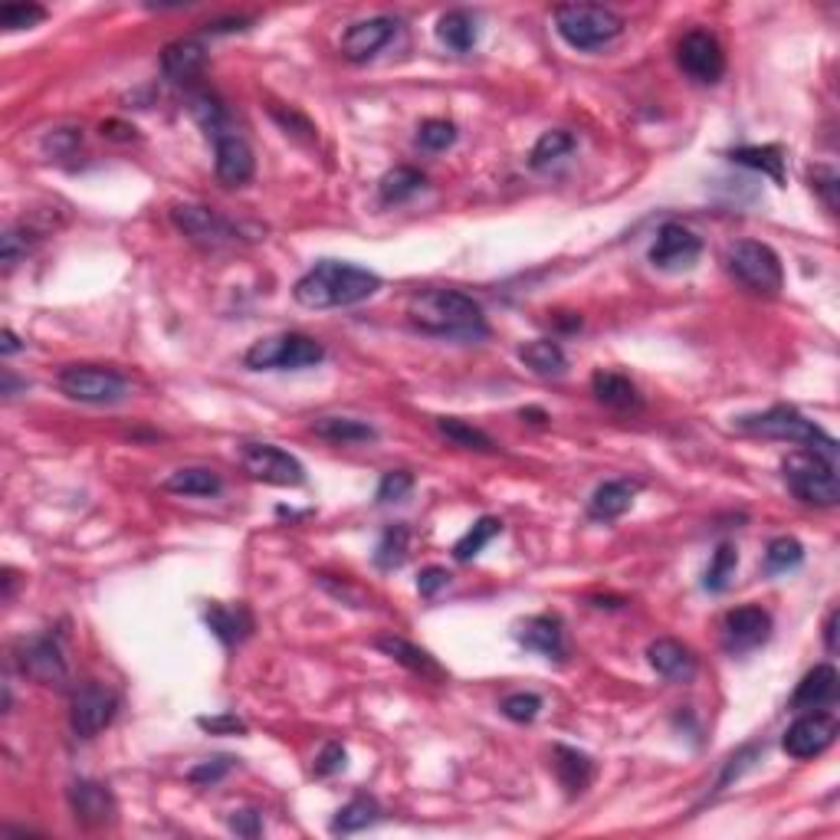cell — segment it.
<instances>
[{
	"label": "cell",
	"mask_w": 840,
	"mask_h": 840,
	"mask_svg": "<svg viewBox=\"0 0 840 840\" xmlns=\"http://www.w3.org/2000/svg\"><path fill=\"white\" fill-rule=\"evenodd\" d=\"M200 729L207 732H220V735H236V732H246V722H240L236 716H200L197 719Z\"/></svg>",
	"instance_id": "52"
},
{
	"label": "cell",
	"mask_w": 840,
	"mask_h": 840,
	"mask_svg": "<svg viewBox=\"0 0 840 840\" xmlns=\"http://www.w3.org/2000/svg\"><path fill=\"white\" fill-rule=\"evenodd\" d=\"M57 385L80 404H119L129 398L125 375L106 365H66L57 375Z\"/></svg>",
	"instance_id": "8"
},
{
	"label": "cell",
	"mask_w": 840,
	"mask_h": 840,
	"mask_svg": "<svg viewBox=\"0 0 840 840\" xmlns=\"http://www.w3.org/2000/svg\"><path fill=\"white\" fill-rule=\"evenodd\" d=\"M801 562H804V548H801L798 538L778 535V538L768 541V548H765V572L768 575H788V572L801 569Z\"/></svg>",
	"instance_id": "36"
},
{
	"label": "cell",
	"mask_w": 840,
	"mask_h": 840,
	"mask_svg": "<svg viewBox=\"0 0 840 840\" xmlns=\"http://www.w3.org/2000/svg\"><path fill=\"white\" fill-rule=\"evenodd\" d=\"M37 240H40V236H37V230H31V227H27V220H24V223L8 227V230H4V236H0V249H4V266H8V269H14V266L31 253V246H34Z\"/></svg>",
	"instance_id": "42"
},
{
	"label": "cell",
	"mask_w": 840,
	"mask_h": 840,
	"mask_svg": "<svg viewBox=\"0 0 840 840\" xmlns=\"http://www.w3.org/2000/svg\"><path fill=\"white\" fill-rule=\"evenodd\" d=\"M424 184H427V178H424L417 168L401 165V168H394V171H388V174L381 178L378 191H381V200H385V204H404V200H411L414 194H421Z\"/></svg>",
	"instance_id": "34"
},
{
	"label": "cell",
	"mask_w": 840,
	"mask_h": 840,
	"mask_svg": "<svg viewBox=\"0 0 840 840\" xmlns=\"http://www.w3.org/2000/svg\"><path fill=\"white\" fill-rule=\"evenodd\" d=\"M240 463L253 479L269 483V486H303L306 483V466L276 443H243Z\"/></svg>",
	"instance_id": "11"
},
{
	"label": "cell",
	"mask_w": 840,
	"mask_h": 840,
	"mask_svg": "<svg viewBox=\"0 0 840 840\" xmlns=\"http://www.w3.org/2000/svg\"><path fill=\"white\" fill-rule=\"evenodd\" d=\"M437 430L447 440H453L456 447H466V450H476V453H492L496 450V443H492V437L486 430H479V427H473V424H466L460 417H440Z\"/></svg>",
	"instance_id": "39"
},
{
	"label": "cell",
	"mask_w": 840,
	"mask_h": 840,
	"mask_svg": "<svg viewBox=\"0 0 840 840\" xmlns=\"http://www.w3.org/2000/svg\"><path fill=\"white\" fill-rule=\"evenodd\" d=\"M313 434L329 443H368L378 437V430L358 417H319L313 421Z\"/></svg>",
	"instance_id": "32"
},
{
	"label": "cell",
	"mask_w": 840,
	"mask_h": 840,
	"mask_svg": "<svg viewBox=\"0 0 840 840\" xmlns=\"http://www.w3.org/2000/svg\"><path fill=\"white\" fill-rule=\"evenodd\" d=\"M319 362H326V349L303 332L259 339L243 355V365L249 372H303V368H316Z\"/></svg>",
	"instance_id": "6"
},
{
	"label": "cell",
	"mask_w": 840,
	"mask_h": 840,
	"mask_svg": "<svg viewBox=\"0 0 840 840\" xmlns=\"http://www.w3.org/2000/svg\"><path fill=\"white\" fill-rule=\"evenodd\" d=\"M246 27H249V17H230V21L207 24L204 31H207V34H233V31H246Z\"/></svg>",
	"instance_id": "53"
},
{
	"label": "cell",
	"mask_w": 840,
	"mask_h": 840,
	"mask_svg": "<svg viewBox=\"0 0 840 840\" xmlns=\"http://www.w3.org/2000/svg\"><path fill=\"white\" fill-rule=\"evenodd\" d=\"M227 771H230V758H214V762H204V765L191 768L187 778H191L194 784H214V781H220Z\"/></svg>",
	"instance_id": "51"
},
{
	"label": "cell",
	"mask_w": 840,
	"mask_h": 840,
	"mask_svg": "<svg viewBox=\"0 0 840 840\" xmlns=\"http://www.w3.org/2000/svg\"><path fill=\"white\" fill-rule=\"evenodd\" d=\"M739 430L745 434H755V437H771V440H788V443H798L804 447L807 453H817L830 463H837V440L817 427L814 421H807L798 407H788V404H775L762 414H745L735 421Z\"/></svg>",
	"instance_id": "3"
},
{
	"label": "cell",
	"mask_w": 840,
	"mask_h": 840,
	"mask_svg": "<svg viewBox=\"0 0 840 840\" xmlns=\"http://www.w3.org/2000/svg\"><path fill=\"white\" fill-rule=\"evenodd\" d=\"M375 647H378L385 657H391L394 664H401L404 670H411V673H417V677H424V680H434V683H443V680H447L443 667H440L424 647H417V644H411V641H404V637H398V634L378 637Z\"/></svg>",
	"instance_id": "22"
},
{
	"label": "cell",
	"mask_w": 840,
	"mask_h": 840,
	"mask_svg": "<svg viewBox=\"0 0 840 840\" xmlns=\"http://www.w3.org/2000/svg\"><path fill=\"white\" fill-rule=\"evenodd\" d=\"M634 496H637V486L628 483V479H608L601 483L592 499H588V512L592 519L598 522H611V519H621L631 506H634Z\"/></svg>",
	"instance_id": "26"
},
{
	"label": "cell",
	"mask_w": 840,
	"mask_h": 840,
	"mask_svg": "<svg viewBox=\"0 0 840 840\" xmlns=\"http://www.w3.org/2000/svg\"><path fill=\"white\" fill-rule=\"evenodd\" d=\"M647 660L650 667L673 683H690L696 677V657L686 644L673 641V637H660L647 647Z\"/></svg>",
	"instance_id": "23"
},
{
	"label": "cell",
	"mask_w": 840,
	"mask_h": 840,
	"mask_svg": "<svg viewBox=\"0 0 840 840\" xmlns=\"http://www.w3.org/2000/svg\"><path fill=\"white\" fill-rule=\"evenodd\" d=\"M453 142H456V125L447 122V119H427L417 129V145L424 151H447Z\"/></svg>",
	"instance_id": "44"
},
{
	"label": "cell",
	"mask_w": 840,
	"mask_h": 840,
	"mask_svg": "<svg viewBox=\"0 0 840 840\" xmlns=\"http://www.w3.org/2000/svg\"><path fill=\"white\" fill-rule=\"evenodd\" d=\"M214 142V171H217V181L223 187H243L253 171H256V161H253V148L246 145V138L230 125L217 129L210 135Z\"/></svg>",
	"instance_id": "14"
},
{
	"label": "cell",
	"mask_w": 840,
	"mask_h": 840,
	"mask_svg": "<svg viewBox=\"0 0 840 840\" xmlns=\"http://www.w3.org/2000/svg\"><path fill=\"white\" fill-rule=\"evenodd\" d=\"M735 569H739V551H735L729 541H722V545L713 551V558H709V569H706L703 588H706L709 595H722V592L729 588Z\"/></svg>",
	"instance_id": "38"
},
{
	"label": "cell",
	"mask_w": 840,
	"mask_h": 840,
	"mask_svg": "<svg viewBox=\"0 0 840 840\" xmlns=\"http://www.w3.org/2000/svg\"><path fill=\"white\" fill-rule=\"evenodd\" d=\"M499 709L512 722H532L541 713V696H535V693H512V696L502 699Z\"/></svg>",
	"instance_id": "45"
},
{
	"label": "cell",
	"mask_w": 840,
	"mask_h": 840,
	"mask_svg": "<svg viewBox=\"0 0 840 840\" xmlns=\"http://www.w3.org/2000/svg\"><path fill=\"white\" fill-rule=\"evenodd\" d=\"M551 765H555V778L562 781V788L569 794H582L595 778V758L579 748H569V745H555Z\"/></svg>",
	"instance_id": "25"
},
{
	"label": "cell",
	"mask_w": 840,
	"mask_h": 840,
	"mask_svg": "<svg viewBox=\"0 0 840 840\" xmlns=\"http://www.w3.org/2000/svg\"><path fill=\"white\" fill-rule=\"evenodd\" d=\"M0 339H4V342H0V352H4V355H14V352H21V349H24V345H21V339H17L11 329L0 332Z\"/></svg>",
	"instance_id": "55"
},
{
	"label": "cell",
	"mask_w": 840,
	"mask_h": 840,
	"mask_svg": "<svg viewBox=\"0 0 840 840\" xmlns=\"http://www.w3.org/2000/svg\"><path fill=\"white\" fill-rule=\"evenodd\" d=\"M70 798V807H73V817L83 824V827H106L115 820L119 814V804H115V794L99 784V781H89V778H80L70 784L66 791Z\"/></svg>",
	"instance_id": "19"
},
{
	"label": "cell",
	"mask_w": 840,
	"mask_h": 840,
	"mask_svg": "<svg viewBox=\"0 0 840 840\" xmlns=\"http://www.w3.org/2000/svg\"><path fill=\"white\" fill-rule=\"evenodd\" d=\"M525 417H528L532 424H545V421H548V414L538 411V407H525V411H522V421H525Z\"/></svg>",
	"instance_id": "56"
},
{
	"label": "cell",
	"mask_w": 840,
	"mask_h": 840,
	"mask_svg": "<svg viewBox=\"0 0 840 840\" xmlns=\"http://www.w3.org/2000/svg\"><path fill=\"white\" fill-rule=\"evenodd\" d=\"M572 151H575V135L565 132V129H551V132H545V135L535 142L528 165L541 171V168H548V165H555V161L569 158Z\"/></svg>",
	"instance_id": "37"
},
{
	"label": "cell",
	"mask_w": 840,
	"mask_h": 840,
	"mask_svg": "<svg viewBox=\"0 0 840 840\" xmlns=\"http://www.w3.org/2000/svg\"><path fill=\"white\" fill-rule=\"evenodd\" d=\"M837 739V719L820 713V709H811L807 716L794 719L781 739V748L791 755V758H817L820 752H827Z\"/></svg>",
	"instance_id": "16"
},
{
	"label": "cell",
	"mask_w": 840,
	"mask_h": 840,
	"mask_svg": "<svg viewBox=\"0 0 840 840\" xmlns=\"http://www.w3.org/2000/svg\"><path fill=\"white\" fill-rule=\"evenodd\" d=\"M450 585V572L447 569H437V565H430V569H424L421 575H417V592L424 595V598H434L440 588H447Z\"/></svg>",
	"instance_id": "50"
},
{
	"label": "cell",
	"mask_w": 840,
	"mask_h": 840,
	"mask_svg": "<svg viewBox=\"0 0 840 840\" xmlns=\"http://www.w3.org/2000/svg\"><path fill=\"white\" fill-rule=\"evenodd\" d=\"M47 21V8L40 4H4L0 8V27L4 31H31Z\"/></svg>",
	"instance_id": "43"
},
{
	"label": "cell",
	"mask_w": 840,
	"mask_h": 840,
	"mask_svg": "<svg viewBox=\"0 0 840 840\" xmlns=\"http://www.w3.org/2000/svg\"><path fill=\"white\" fill-rule=\"evenodd\" d=\"M378 290V272L342 259H322L293 287V300L306 309H342L372 300Z\"/></svg>",
	"instance_id": "2"
},
{
	"label": "cell",
	"mask_w": 840,
	"mask_h": 840,
	"mask_svg": "<svg viewBox=\"0 0 840 840\" xmlns=\"http://www.w3.org/2000/svg\"><path fill=\"white\" fill-rule=\"evenodd\" d=\"M165 489L174 492V496H217L223 489V479L217 470L210 466H184V470H174L168 479H165Z\"/></svg>",
	"instance_id": "30"
},
{
	"label": "cell",
	"mask_w": 840,
	"mask_h": 840,
	"mask_svg": "<svg viewBox=\"0 0 840 840\" xmlns=\"http://www.w3.org/2000/svg\"><path fill=\"white\" fill-rule=\"evenodd\" d=\"M204 63H207V50L200 40L194 37H184V40H174L161 50V73L178 83V86H187L194 83L200 73H204Z\"/></svg>",
	"instance_id": "21"
},
{
	"label": "cell",
	"mask_w": 840,
	"mask_h": 840,
	"mask_svg": "<svg viewBox=\"0 0 840 840\" xmlns=\"http://www.w3.org/2000/svg\"><path fill=\"white\" fill-rule=\"evenodd\" d=\"M555 31L572 50L592 53L624 34V17L601 4H562L555 8Z\"/></svg>",
	"instance_id": "4"
},
{
	"label": "cell",
	"mask_w": 840,
	"mask_h": 840,
	"mask_svg": "<svg viewBox=\"0 0 840 840\" xmlns=\"http://www.w3.org/2000/svg\"><path fill=\"white\" fill-rule=\"evenodd\" d=\"M833 696H837V670L830 664H817L814 670H807L801 677L788 706L798 709V713H804V709L811 713V709H824Z\"/></svg>",
	"instance_id": "24"
},
{
	"label": "cell",
	"mask_w": 840,
	"mask_h": 840,
	"mask_svg": "<svg viewBox=\"0 0 840 840\" xmlns=\"http://www.w3.org/2000/svg\"><path fill=\"white\" fill-rule=\"evenodd\" d=\"M230 830L240 833V837H259V833H263V817H259V811H253V807L233 811V814H230Z\"/></svg>",
	"instance_id": "49"
},
{
	"label": "cell",
	"mask_w": 840,
	"mask_h": 840,
	"mask_svg": "<svg viewBox=\"0 0 840 840\" xmlns=\"http://www.w3.org/2000/svg\"><path fill=\"white\" fill-rule=\"evenodd\" d=\"M407 541H411V532H407L404 525H391V528L381 535L378 548H375V565L385 569V572L401 569L404 558H407Z\"/></svg>",
	"instance_id": "41"
},
{
	"label": "cell",
	"mask_w": 840,
	"mask_h": 840,
	"mask_svg": "<svg viewBox=\"0 0 840 840\" xmlns=\"http://www.w3.org/2000/svg\"><path fill=\"white\" fill-rule=\"evenodd\" d=\"M171 220L200 249H223V246L240 240V227L233 220H227L223 214H217L210 207H200V204L171 207Z\"/></svg>",
	"instance_id": "10"
},
{
	"label": "cell",
	"mask_w": 840,
	"mask_h": 840,
	"mask_svg": "<svg viewBox=\"0 0 840 840\" xmlns=\"http://www.w3.org/2000/svg\"><path fill=\"white\" fill-rule=\"evenodd\" d=\"M824 647H827L830 654L837 650V611H830L827 621H824Z\"/></svg>",
	"instance_id": "54"
},
{
	"label": "cell",
	"mask_w": 840,
	"mask_h": 840,
	"mask_svg": "<svg viewBox=\"0 0 840 840\" xmlns=\"http://www.w3.org/2000/svg\"><path fill=\"white\" fill-rule=\"evenodd\" d=\"M414 489V476L407 470H391L378 483V502H401Z\"/></svg>",
	"instance_id": "46"
},
{
	"label": "cell",
	"mask_w": 840,
	"mask_h": 840,
	"mask_svg": "<svg viewBox=\"0 0 840 840\" xmlns=\"http://www.w3.org/2000/svg\"><path fill=\"white\" fill-rule=\"evenodd\" d=\"M515 641L525 650L541 654L545 660H555V664L565 660V631H562V621L551 614H538V618H528L525 624H519Z\"/></svg>",
	"instance_id": "20"
},
{
	"label": "cell",
	"mask_w": 840,
	"mask_h": 840,
	"mask_svg": "<svg viewBox=\"0 0 840 840\" xmlns=\"http://www.w3.org/2000/svg\"><path fill=\"white\" fill-rule=\"evenodd\" d=\"M519 358L528 372L541 375V378H558L569 372V358H565V349L558 345L555 339H535V342H525L519 349Z\"/></svg>",
	"instance_id": "28"
},
{
	"label": "cell",
	"mask_w": 840,
	"mask_h": 840,
	"mask_svg": "<svg viewBox=\"0 0 840 840\" xmlns=\"http://www.w3.org/2000/svg\"><path fill=\"white\" fill-rule=\"evenodd\" d=\"M729 158L742 168H755L768 174L775 184H784V151L778 145H742V148H732Z\"/></svg>",
	"instance_id": "33"
},
{
	"label": "cell",
	"mask_w": 840,
	"mask_h": 840,
	"mask_svg": "<svg viewBox=\"0 0 840 840\" xmlns=\"http://www.w3.org/2000/svg\"><path fill=\"white\" fill-rule=\"evenodd\" d=\"M407 319L424 336L450 342H479L489 336L483 306L460 290H421L407 300Z\"/></svg>",
	"instance_id": "1"
},
{
	"label": "cell",
	"mask_w": 840,
	"mask_h": 840,
	"mask_svg": "<svg viewBox=\"0 0 840 840\" xmlns=\"http://www.w3.org/2000/svg\"><path fill=\"white\" fill-rule=\"evenodd\" d=\"M771 637V614L765 608L745 605V608H732L722 618V641L729 654H745L762 647Z\"/></svg>",
	"instance_id": "17"
},
{
	"label": "cell",
	"mask_w": 840,
	"mask_h": 840,
	"mask_svg": "<svg viewBox=\"0 0 840 840\" xmlns=\"http://www.w3.org/2000/svg\"><path fill=\"white\" fill-rule=\"evenodd\" d=\"M781 470H784L788 489H791L801 502L817 506V509L837 506V499H840L837 463H830V460H824V456H817V453L801 450V453H791Z\"/></svg>",
	"instance_id": "7"
},
{
	"label": "cell",
	"mask_w": 840,
	"mask_h": 840,
	"mask_svg": "<svg viewBox=\"0 0 840 840\" xmlns=\"http://www.w3.org/2000/svg\"><path fill=\"white\" fill-rule=\"evenodd\" d=\"M204 618H207V628L214 631V637H217L223 647L240 644V641L249 637V631H253V618H249V611H246L243 605H236V608L210 605Z\"/></svg>",
	"instance_id": "29"
},
{
	"label": "cell",
	"mask_w": 840,
	"mask_h": 840,
	"mask_svg": "<svg viewBox=\"0 0 840 840\" xmlns=\"http://www.w3.org/2000/svg\"><path fill=\"white\" fill-rule=\"evenodd\" d=\"M811 187L820 194L824 207L833 214V210H837V191H840V178H837V171H833V168H827V165H817V168L811 171Z\"/></svg>",
	"instance_id": "47"
},
{
	"label": "cell",
	"mask_w": 840,
	"mask_h": 840,
	"mask_svg": "<svg viewBox=\"0 0 840 840\" xmlns=\"http://www.w3.org/2000/svg\"><path fill=\"white\" fill-rule=\"evenodd\" d=\"M119 716V693L106 683H80L70 696V729L76 739H96Z\"/></svg>",
	"instance_id": "9"
},
{
	"label": "cell",
	"mask_w": 840,
	"mask_h": 840,
	"mask_svg": "<svg viewBox=\"0 0 840 840\" xmlns=\"http://www.w3.org/2000/svg\"><path fill=\"white\" fill-rule=\"evenodd\" d=\"M378 820H381L378 801L362 794V798H352V801L336 814L332 830H336V833H355V830H365V827H372V824H378Z\"/></svg>",
	"instance_id": "35"
},
{
	"label": "cell",
	"mask_w": 840,
	"mask_h": 840,
	"mask_svg": "<svg viewBox=\"0 0 840 840\" xmlns=\"http://www.w3.org/2000/svg\"><path fill=\"white\" fill-rule=\"evenodd\" d=\"M677 63L680 70L703 86H716L726 76V53L722 44L709 34V31H690L683 34L680 47H677Z\"/></svg>",
	"instance_id": "12"
},
{
	"label": "cell",
	"mask_w": 840,
	"mask_h": 840,
	"mask_svg": "<svg viewBox=\"0 0 840 840\" xmlns=\"http://www.w3.org/2000/svg\"><path fill=\"white\" fill-rule=\"evenodd\" d=\"M401 31V21L394 17H372V21H358L345 31L342 37V57L349 63H368L375 60Z\"/></svg>",
	"instance_id": "18"
},
{
	"label": "cell",
	"mask_w": 840,
	"mask_h": 840,
	"mask_svg": "<svg viewBox=\"0 0 840 840\" xmlns=\"http://www.w3.org/2000/svg\"><path fill=\"white\" fill-rule=\"evenodd\" d=\"M437 40L453 53H470L479 40V24L470 11H450L437 24Z\"/></svg>",
	"instance_id": "31"
},
{
	"label": "cell",
	"mask_w": 840,
	"mask_h": 840,
	"mask_svg": "<svg viewBox=\"0 0 840 840\" xmlns=\"http://www.w3.org/2000/svg\"><path fill=\"white\" fill-rule=\"evenodd\" d=\"M592 391L605 407H614V411H637L644 404L637 385L628 375H618V372H595Z\"/></svg>",
	"instance_id": "27"
},
{
	"label": "cell",
	"mask_w": 840,
	"mask_h": 840,
	"mask_svg": "<svg viewBox=\"0 0 840 840\" xmlns=\"http://www.w3.org/2000/svg\"><path fill=\"white\" fill-rule=\"evenodd\" d=\"M345 748L339 745V742H329L326 748H322V755L316 758V775L319 778H329V775H336V771H342L345 768Z\"/></svg>",
	"instance_id": "48"
},
{
	"label": "cell",
	"mask_w": 840,
	"mask_h": 840,
	"mask_svg": "<svg viewBox=\"0 0 840 840\" xmlns=\"http://www.w3.org/2000/svg\"><path fill=\"white\" fill-rule=\"evenodd\" d=\"M14 660L21 667L24 677L44 683V686H63L70 680V670H66V657L60 650V644L50 637V634H40V637H27L14 647Z\"/></svg>",
	"instance_id": "13"
},
{
	"label": "cell",
	"mask_w": 840,
	"mask_h": 840,
	"mask_svg": "<svg viewBox=\"0 0 840 840\" xmlns=\"http://www.w3.org/2000/svg\"><path fill=\"white\" fill-rule=\"evenodd\" d=\"M699 256H703V240L683 223H664L650 246V263L664 272L693 269Z\"/></svg>",
	"instance_id": "15"
},
{
	"label": "cell",
	"mask_w": 840,
	"mask_h": 840,
	"mask_svg": "<svg viewBox=\"0 0 840 840\" xmlns=\"http://www.w3.org/2000/svg\"><path fill=\"white\" fill-rule=\"evenodd\" d=\"M726 269L735 283H742L755 296H778L784 287L781 256L762 240H735L726 249Z\"/></svg>",
	"instance_id": "5"
},
{
	"label": "cell",
	"mask_w": 840,
	"mask_h": 840,
	"mask_svg": "<svg viewBox=\"0 0 840 840\" xmlns=\"http://www.w3.org/2000/svg\"><path fill=\"white\" fill-rule=\"evenodd\" d=\"M499 532H502V522H499L496 515H483V519L473 522V528L453 545V558H456V562H473V558H476Z\"/></svg>",
	"instance_id": "40"
}]
</instances>
